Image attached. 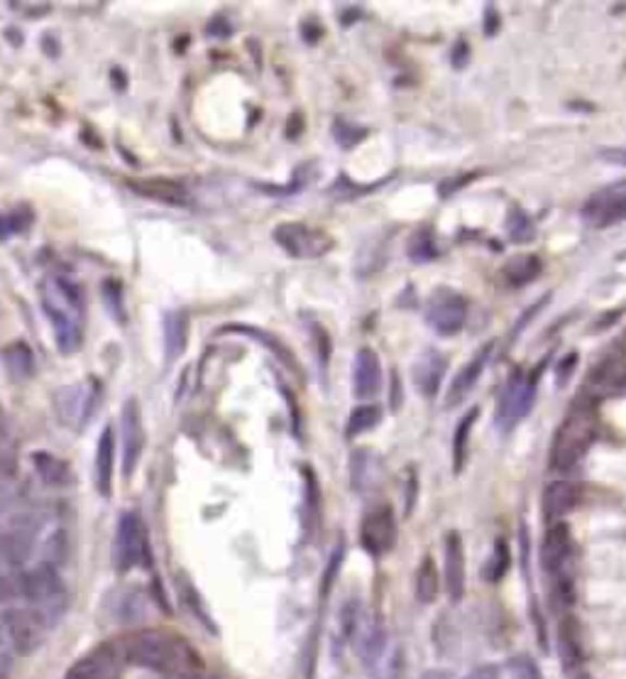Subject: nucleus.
Wrapping results in <instances>:
<instances>
[{"label": "nucleus", "mask_w": 626, "mask_h": 679, "mask_svg": "<svg viewBox=\"0 0 626 679\" xmlns=\"http://www.w3.org/2000/svg\"><path fill=\"white\" fill-rule=\"evenodd\" d=\"M125 659L176 679H196L203 672L199 653L181 635L162 628H147L127 638Z\"/></svg>", "instance_id": "obj_1"}, {"label": "nucleus", "mask_w": 626, "mask_h": 679, "mask_svg": "<svg viewBox=\"0 0 626 679\" xmlns=\"http://www.w3.org/2000/svg\"><path fill=\"white\" fill-rule=\"evenodd\" d=\"M42 307L59 351L74 354L84 342V297L78 287L62 275H49L42 285Z\"/></svg>", "instance_id": "obj_2"}, {"label": "nucleus", "mask_w": 626, "mask_h": 679, "mask_svg": "<svg viewBox=\"0 0 626 679\" xmlns=\"http://www.w3.org/2000/svg\"><path fill=\"white\" fill-rule=\"evenodd\" d=\"M594 436H597L594 407L590 400H577L555 432L551 449L553 471L565 473L580 467L585 454L590 452Z\"/></svg>", "instance_id": "obj_3"}, {"label": "nucleus", "mask_w": 626, "mask_h": 679, "mask_svg": "<svg viewBox=\"0 0 626 679\" xmlns=\"http://www.w3.org/2000/svg\"><path fill=\"white\" fill-rule=\"evenodd\" d=\"M573 559H575V547H573V535L571 528L565 522H553L548 528L543 545H541V561L546 575L553 579V587L558 594L563 596V601L573 598Z\"/></svg>", "instance_id": "obj_4"}, {"label": "nucleus", "mask_w": 626, "mask_h": 679, "mask_svg": "<svg viewBox=\"0 0 626 679\" xmlns=\"http://www.w3.org/2000/svg\"><path fill=\"white\" fill-rule=\"evenodd\" d=\"M17 596H25L29 601V606L42 610L49 620H57L59 616H62L66 606L62 579H59L57 569L52 565L35 567L25 571V575H20Z\"/></svg>", "instance_id": "obj_5"}, {"label": "nucleus", "mask_w": 626, "mask_h": 679, "mask_svg": "<svg viewBox=\"0 0 626 679\" xmlns=\"http://www.w3.org/2000/svg\"><path fill=\"white\" fill-rule=\"evenodd\" d=\"M98 400H101V385L96 381L59 387L54 395V410L59 422L68 427V430H84L86 422L96 412Z\"/></svg>", "instance_id": "obj_6"}, {"label": "nucleus", "mask_w": 626, "mask_h": 679, "mask_svg": "<svg viewBox=\"0 0 626 679\" xmlns=\"http://www.w3.org/2000/svg\"><path fill=\"white\" fill-rule=\"evenodd\" d=\"M147 550H150V542H147V528L140 518V513L127 510L117 520L115 530V542H113V565L117 571H130L135 567L145 565Z\"/></svg>", "instance_id": "obj_7"}, {"label": "nucleus", "mask_w": 626, "mask_h": 679, "mask_svg": "<svg viewBox=\"0 0 626 679\" xmlns=\"http://www.w3.org/2000/svg\"><path fill=\"white\" fill-rule=\"evenodd\" d=\"M10 643H13L15 655H33L42 647L47 630L52 626L42 610H37L35 606L25 608H8L3 614Z\"/></svg>", "instance_id": "obj_8"}, {"label": "nucleus", "mask_w": 626, "mask_h": 679, "mask_svg": "<svg viewBox=\"0 0 626 679\" xmlns=\"http://www.w3.org/2000/svg\"><path fill=\"white\" fill-rule=\"evenodd\" d=\"M536 400V375L516 373L504 385L502 395L497 400V427L502 432H512L514 427L531 412Z\"/></svg>", "instance_id": "obj_9"}, {"label": "nucleus", "mask_w": 626, "mask_h": 679, "mask_svg": "<svg viewBox=\"0 0 626 679\" xmlns=\"http://www.w3.org/2000/svg\"><path fill=\"white\" fill-rule=\"evenodd\" d=\"M274 240L291 258H318L333 248L328 234L311 229L306 223H281V226L274 229Z\"/></svg>", "instance_id": "obj_10"}, {"label": "nucleus", "mask_w": 626, "mask_h": 679, "mask_svg": "<svg viewBox=\"0 0 626 679\" xmlns=\"http://www.w3.org/2000/svg\"><path fill=\"white\" fill-rule=\"evenodd\" d=\"M121 449H123V477L125 481L133 479L137 464L145 452V424H142V407L137 397H130L123 405L121 415Z\"/></svg>", "instance_id": "obj_11"}, {"label": "nucleus", "mask_w": 626, "mask_h": 679, "mask_svg": "<svg viewBox=\"0 0 626 679\" xmlns=\"http://www.w3.org/2000/svg\"><path fill=\"white\" fill-rule=\"evenodd\" d=\"M360 545L372 557H385L397 545V518L389 506H379L362 518Z\"/></svg>", "instance_id": "obj_12"}, {"label": "nucleus", "mask_w": 626, "mask_h": 679, "mask_svg": "<svg viewBox=\"0 0 626 679\" xmlns=\"http://www.w3.org/2000/svg\"><path fill=\"white\" fill-rule=\"evenodd\" d=\"M583 217L587 223H592L597 229L614 226V223L626 221V180L594 192L592 197L585 201Z\"/></svg>", "instance_id": "obj_13"}, {"label": "nucleus", "mask_w": 626, "mask_h": 679, "mask_svg": "<svg viewBox=\"0 0 626 679\" xmlns=\"http://www.w3.org/2000/svg\"><path fill=\"white\" fill-rule=\"evenodd\" d=\"M426 322L443 336L458 334L467 322L465 297H460L453 289H438V293L428 299Z\"/></svg>", "instance_id": "obj_14"}, {"label": "nucleus", "mask_w": 626, "mask_h": 679, "mask_svg": "<svg viewBox=\"0 0 626 679\" xmlns=\"http://www.w3.org/2000/svg\"><path fill=\"white\" fill-rule=\"evenodd\" d=\"M492 351H494V342L479 346L477 354L470 358L463 368H460L453 378V383H450V393H448V400H446L448 407H458L460 403L465 400L470 391H473V387L477 385L479 378H483L489 358H492Z\"/></svg>", "instance_id": "obj_15"}, {"label": "nucleus", "mask_w": 626, "mask_h": 679, "mask_svg": "<svg viewBox=\"0 0 626 679\" xmlns=\"http://www.w3.org/2000/svg\"><path fill=\"white\" fill-rule=\"evenodd\" d=\"M443 579L450 601H460L465 596V547L463 538H460L458 532H448L446 535Z\"/></svg>", "instance_id": "obj_16"}, {"label": "nucleus", "mask_w": 626, "mask_h": 679, "mask_svg": "<svg viewBox=\"0 0 626 679\" xmlns=\"http://www.w3.org/2000/svg\"><path fill=\"white\" fill-rule=\"evenodd\" d=\"M558 653H561L565 669H577L585 663L583 626L573 614H565L558 624Z\"/></svg>", "instance_id": "obj_17"}, {"label": "nucleus", "mask_w": 626, "mask_h": 679, "mask_svg": "<svg viewBox=\"0 0 626 679\" xmlns=\"http://www.w3.org/2000/svg\"><path fill=\"white\" fill-rule=\"evenodd\" d=\"M381 387V363L372 348H360L352 363V391L358 397L377 395Z\"/></svg>", "instance_id": "obj_18"}, {"label": "nucleus", "mask_w": 626, "mask_h": 679, "mask_svg": "<svg viewBox=\"0 0 626 679\" xmlns=\"http://www.w3.org/2000/svg\"><path fill=\"white\" fill-rule=\"evenodd\" d=\"M127 187L140 194V197L145 199L170 203V207H186V203H189V189L174 180L150 177L140 182H127Z\"/></svg>", "instance_id": "obj_19"}, {"label": "nucleus", "mask_w": 626, "mask_h": 679, "mask_svg": "<svg viewBox=\"0 0 626 679\" xmlns=\"http://www.w3.org/2000/svg\"><path fill=\"white\" fill-rule=\"evenodd\" d=\"M580 498H583V493L575 486V483L553 481L543 493L546 518L553 522H561V518H565L567 513H573L577 506H580Z\"/></svg>", "instance_id": "obj_20"}, {"label": "nucleus", "mask_w": 626, "mask_h": 679, "mask_svg": "<svg viewBox=\"0 0 626 679\" xmlns=\"http://www.w3.org/2000/svg\"><path fill=\"white\" fill-rule=\"evenodd\" d=\"M113 464H115V434L111 427L105 424L101 436H98L96 471H93L96 489L103 498L111 496V491H113Z\"/></svg>", "instance_id": "obj_21"}, {"label": "nucleus", "mask_w": 626, "mask_h": 679, "mask_svg": "<svg viewBox=\"0 0 626 679\" xmlns=\"http://www.w3.org/2000/svg\"><path fill=\"white\" fill-rule=\"evenodd\" d=\"M446 375V358L438 351H426L414 366V383L424 397H436Z\"/></svg>", "instance_id": "obj_22"}, {"label": "nucleus", "mask_w": 626, "mask_h": 679, "mask_svg": "<svg viewBox=\"0 0 626 679\" xmlns=\"http://www.w3.org/2000/svg\"><path fill=\"white\" fill-rule=\"evenodd\" d=\"M186 342H189V317L172 309L164 317V361L174 363L184 354Z\"/></svg>", "instance_id": "obj_23"}, {"label": "nucleus", "mask_w": 626, "mask_h": 679, "mask_svg": "<svg viewBox=\"0 0 626 679\" xmlns=\"http://www.w3.org/2000/svg\"><path fill=\"white\" fill-rule=\"evenodd\" d=\"M624 387H626V363L622 361H604L597 368L590 381V391L600 395H616L622 393Z\"/></svg>", "instance_id": "obj_24"}, {"label": "nucleus", "mask_w": 626, "mask_h": 679, "mask_svg": "<svg viewBox=\"0 0 626 679\" xmlns=\"http://www.w3.org/2000/svg\"><path fill=\"white\" fill-rule=\"evenodd\" d=\"M3 361L8 368V375L17 383L29 381V378H33V373H35V354L25 342L10 344L3 351Z\"/></svg>", "instance_id": "obj_25"}, {"label": "nucleus", "mask_w": 626, "mask_h": 679, "mask_svg": "<svg viewBox=\"0 0 626 679\" xmlns=\"http://www.w3.org/2000/svg\"><path fill=\"white\" fill-rule=\"evenodd\" d=\"M440 591V575L434 557H424L414 577V594L418 604H434Z\"/></svg>", "instance_id": "obj_26"}, {"label": "nucleus", "mask_w": 626, "mask_h": 679, "mask_svg": "<svg viewBox=\"0 0 626 679\" xmlns=\"http://www.w3.org/2000/svg\"><path fill=\"white\" fill-rule=\"evenodd\" d=\"M223 332H238L242 336L254 338V342H260L262 346H267L270 351L277 356L284 366L291 368V371H299V366H297V361H293V356H291L289 348L284 346L277 336H272L270 332H260V329H254V326H240V324H230L228 329H223Z\"/></svg>", "instance_id": "obj_27"}, {"label": "nucleus", "mask_w": 626, "mask_h": 679, "mask_svg": "<svg viewBox=\"0 0 626 679\" xmlns=\"http://www.w3.org/2000/svg\"><path fill=\"white\" fill-rule=\"evenodd\" d=\"M541 268H543V263L538 256H516V258L509 260L506 268H504L506 283L514 285V287L534 283V280L541 275Z\"/></svg>", "instance_id": "obj_28"}, {"label": "nucleus", "mask_w": 626, "mask_h": 679, "mask_svg": "<svg viewBox=\"0 0 626 679\" xmlns=\"http://www.w3.org/2000/svg\"><path fill=\"white\" fill-rule=\"evenodd\" d=\"M477 417H479V407H473V410H470L455 427V434H453V469H455V473H460L465 467V459H467V452H470V432H473Z\"/></svg>", "instance_id": "obj_29"}, {"label": "nucleus", "mask_w": 626, "mask_h": 679, "mask_svg": "<svg viewBox=\"0 0 626 679\" xmlns=\"http://www.w3.org/2000/svg\"><path fill=\"white\" fill-rule=\"evenodd\" d=\"M17 471V444L13 430L0 412V479H10Z\"/></svg>", "instance_id": "obj_30"}, {"label": "nucleus", "mask_w": 626, "mask_h": 679, "mask_svg": "<svg viewBox=\"0 0 626 679\" xmlns=\"http://www.w3.org/2000/svg\"><path fill=\"white\" fill-rule=\"evenodd\" d=\"M33 461H35V469L39 473V479H42L47 486H64V483L68 481V467L62 459L52 457V454L37 452Z\"/></svg>", "instance_id": "obj_31"}, {"label": "nucleus", "mask_w": 626, "mask_h": 679, "mask_svg": "<svg viewBox=\"0 0 626 679\" xmlns=\"http://www.w3.org/2000/svg\"><path fill=\"white\" fill-rule=\"evenodd\" d=\"M303 479H306V491H303V520H306L309 532H313L318 522L321 513V493H318V481L313 477L311 469H303Z\"/></svg>", "instance_id": "obj_32"}, {"label": "nucleus", "mask_w": 626, "mask_h": 679, "mask_svg": "<svg viewBox=\"0 0 626 679\" xmlns=\"http://www.w3.org/2000/svg\"><path fill=\"white\" fill-rule=\"evenodd\" d=\"M509 565H512V557H509V547L504 540H497V545L492 550V555H489L487 565H485V571L483 577L487 581H492V584H497V581H502L504 575L509 571Z\"/></svg>", "instance_id": "obj_33"}, {"label": "nucleus", "mask_w": 626, "mask_h": 679, "mask_svg": "<svg viewBox=\"0 0 626 679\" xmlns=\"http://www.w3.org/2000/svg\"><path fill=\"white\" fill-rule=\"evenodd\" d=\"M379 410L377 407H372V405H362V407H355V410L350 412V417H348V427H346V434L350 436H358V434H362V432H370L372 427H375L377 422H379Z\"/></svg>", "instance_id": "obj_34"}, {"label": "nucleus", "mask_w": 626, "mask_h": 679, "mask_svg": "<svg viewBox=\"0 0 626 679\" xmlns=\"http://www.w3.org/2000/svg\"><path fill=\"white\" fill-rule=\"evenodd\" d=\"M372 464H375V459L370 457V452L365 449H358L355 454L350 457V481H352V489L355 491H365L370 486V469Z\"/></svg>", "instance_id": "obj_35"}, {"label": "nucleus", "mask_w": 626, "mask_h": 679, "mask_svg": "<svg viewBox=\"0 0 626 679\" xmlns=\"http://www.w3.org/2000/svg\"><path fill=\"white\" fill-rule=\"evenodd\" d=\"M101 677H103V665H101V659L93 655L78 659V663L72 669H66V675H64V679H101Z\"/></svg>", "instance_id": "obj_36"}, {"label": "nucleus", "mask_w": 626, "mask_h": 679, "mask_svg": "<svg viewBox=\"0 0 626 679\" xmlns=\"http://www.w3.org/2000/svg\"><path fill=\"white\" fill-rule=\"evenodd\" d=\"M509 675H512V679H543L536 659L528 655L512 657V663H509Z\"/></svg>", "instance_id": "obj_37"}, {"label": "nucleus", "mask_w": 626, "mask_h": 679, "mask_svg": "<svg viewBox=\"0 0 626 679\" xmlns=\"http://www.w3.org/2000/svg\"><path fill=\"white\" fill-rule=\"evenodd\" d=\"M333 135H336V143L342 145V148H352V145L365 138V131L358 128V125H350L348 121H338L333 125Z\"/></svg>", "instance_id": "obj_38"}, {"label": "nucleus", "mask_w": 626, "mask_h": 679, "mask_svg": "<svg viewBox=\"0 0 626 679\" xmlns=\"http://www.w3.org/2000/svg\"><path fill=\"white\" fill-rule=\"evenodd\" d=\"M13 643H10V635H8V628H5V620L3 616H0V679H5L10 667H13Z\"/></svg>", "instance_id": "obj_39"}, {"label": "nucleus", "mask_w": 626, "mask_h": 679, "mask_svg": "<svg viewBox=\"0 0 626 679\" xmlns=\"http://www.w3.org/2000/svg\"><path fill=\"white\" fill-rule=\"evenodd\" d=\"M409 256L416 260V263H424V260L436 258V248L434 240H430L428 234H416L414 240L409 244Z\"/></svg>", "instance_id": "obj_40"}, {"label": "nucleus", "mask_w": 626, "mask_h": 679, "mask_svg": "<svg viewBox=\"0 0 626 679\" xmlns=\"http://www.w3.org/2000/svg\"><path fill=\"white\" fill-rule=\"evenodd\" d=\"M33 217H20V213H0V240L10 238L17 231H23Z\"/></svg>", "instance_id": "obj_41"}, {"label": "nucleus", "mask_w": 626, "mask_h": 679, "mask_svg": "<svg viewBox=\"0 0 626 679\" xmlns=\"http://www.w3.org/2000/svg\"><path fill=\"white\" fill-rule=\"evenodd\" d=\"M506 229H509V234L514 236V240H526V238H534L531 234H534V229H531V223H528V219L524 217L522 211H514L512 217L506 219Z\"/></svg>", "instance_id": "obj_42"}, {"label": "nucleus", "mask_w": 626, "mask_h": 679, "mask_svg": "<svg viewBox=\"0 0 626 679\" xmlns=\"http://www.w3.org/2000/svg\"><path fill=\"white\" fill-rule=\"evenodd\" d=\"M600 155H602L604 162L622 164V168H626V148H602Z\"/></svg>", "instance_id": "obj_43"}, {"label": "nucleus", "mask_w": 626, "mask_h": 679, "mask_svg": "<svg viewBox=\"0 0 626 679\" xmlns=\"http://www.w3.org/2000/svg\"><path fill=\"white\" fill-rule=\"evenodd\" d=\"M463 679H499V669L494 665H479L473 672H467Z\"/></svg>", "instance_id": "obj_44"}, {"label": "nucleus", "mask_w": 626, "mask_h": 679, "mask_svg": "<svg viewBox=\"0 0 626 679\" xmlns=\"http://www.w3.org/2000/svg\"><path fill=\"white\" fill-rule=\"evenodd\" d=\"M450 675L448 672H440V669H430V672H426L421 679H448Z\"/></svg>", "instance_id": "obj_45"}, {"label": "nucleus", "mask_w": 626, "mask_h": 679, "mask_svg": "<svg viewBox=\"0 0 626 679\" xmlns=\"http://www.w3.org/2000/svg\"><path fill=\"white\" fill-rule=\"evenodd\" d=\"M3 503H5V493H3V483H0V508H3Z\"/></svg>", "instance_id": "obj_46"}]
</instances>
